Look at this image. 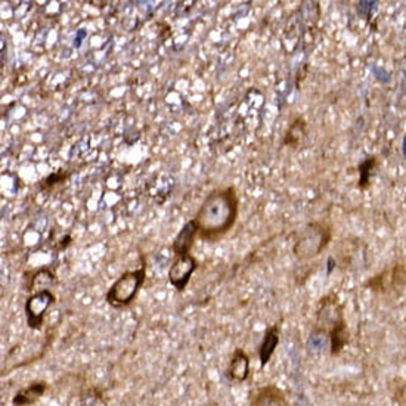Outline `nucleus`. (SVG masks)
I'll use <instances>...</instances> for the list:
<instances>
[{"label": "nucleus", "instance_id": "nucleus-4", "mask_svg": "<svg viewBox=\"0 0 406 406\" xmlns=\"http://www.w3.org/2000/svg\"><path fill=\"white\" fill-rule=\"evenodd\" d=\"M343 324H346V319H344L343 306L338 297L336 294L325 295V297H322L321 302H319L315 327L329 332Z\"/></svg>", "mask_w": 406, "mask_h": 406}, {"label": "nucleus", "instance_id": "nucleus-14", "mask_svg": "<svg viewBox=\"0 0 406 406\" xmlns=\"http://www.w3.org/2000/svg\"><path fill=\"white\" fill-rule=\"evenodd\" d=\"M304 136H306V123L302 117H297L291 123V126L288 127L282 143L288 145L291 148H297Z\"/></svg>", "mask_w": 406, "mask_h": 406}, {"label": "nucleus", "instance_id": "nucleus-15", "mask_svg": "<svg viewBox=\"0 0 406 406\" xmlns=\"http://www.w3.org/2000/svg\"><path fill=\"white\" fill-rule=\"evenodd\" d=\"M329 340H331V354H338L344 346L349 343V329L348 324H343L332 331H329Z\"/></svg>", "mask_w": 406, "mask_h": 406}, {"label": "nucleus", "instance_id": "nucleus-5", "mask_svg": "<svg viewBox=\"0 0 406 406\" xmlns=\"http://www.w3.org/2000/svg\"><path fill=\"white\" fill-rule=\"evenodd\" d=\"M55 303V294L52 290H43L39 292H33L24 306L27 318V325L31 329H40L45 322V316L49 307Z\"/></svg>", "mask_w": 406, "mask_h": 406}, {"label": "nucleus", "instance_id": "nucleus-7", "mask_svg": "<svg viewBox=\"0 0 406 406\" xmlns=\"http://www.w3.org/2000/svg\"><path fill=\"white\" fill-rule=\"evenodd\" d=\"M198 225H196L195 219L188 220L187 224L182 226V229L178 232V235L171 244V250H173L175 256H185L191 254V250L195 244V240L198 238Z\"/></svg>", "mask_w": 406, "mask_h": 406}, {"label": "nucleus", "instance_id": "nucleus-12", "mask_svg": "<svg viewBox=\"0 0 406 406\" xmlns=\"http://www.w3.org/2000/svg\"><path fill=\"white\" fill-rule=\"evenodd\" d=\"M329 349H331L329 332L318 327H313L309 338H307L306 341L307 353H309L311 356H321Z\"/></svg>", "mask_w": 406, "mask_h": 406}, {"label": "nucleus", "instance_id": "nucleus-16", "mask_svg": "<svg viewBox=\"0 0 406 406\" xmlns=\"http://www.w3.org/2000/svg\"><path fill=\"white\" fill-rule=\"evenodd\" d=\"M68 176H70V173H64V171H56V173L49 175L40 182V189H43V191L54 189L56 185L64 183L68 179Z\"/></svg>", "mask_w": 406, "mask_h": 406}, {"label": "nucleus", "instance_id": "nucleus-1", "mask_svg": "<svg viewBox=\"0 0 406 406\" xmlns=\"http://www.w3.org/2000/svg\"><path fill=\"white\" fill-rule=\"evenodd\" d=\"M240 216V196L233 187L213 189L208 194L195 221L198 225V238L204 242H216L235 226Z\"/></svg>", "mask_w": 406, "mask_h": 406}, {"label": "nucleus", "instance_id": "nucleus-10", "mask_svg": "<svg viewBox=\"0 0 406 406\" xmlns=\"http://www.w3.org/2000/svg\"><path fill=\"white\" fill-rule=\"evenodd\" d=\"M47 390L46 381L39 380V381H33V383L27 387L21 389L17 395L12 399V403L14 406H30L39 400Z\"/></svg>", "mask_w": 406, "mask_h": 406}, {"label": "nucleus", "instance_id": "nucleus-11", "mask_svg": "<svg viewBox=\"0 0 406 406\" xmlns=\"http://www.w3.org/2000/svg\"><path fill=\"white\" fill-rule=\"evenodd\" d=\"M279 344V327L274 325L269 327L265 331V336L260 344V349H258V358H260V365L265 366L269 364V361L272 359V356Z\"/></svg>", "mask_w": 406, "mask_h": 406}, {"label": "nucleus", "instance_id": "nucleus-3", "mask_svg": "<svg viewBox=\"0 0 406 406\" xmlns=\"http://www.w3.org/2000/svg\"><path fill=\"white\" fill-rule=\"evenodd\" d=\"M331 238V226L324 221H311L299 232L292 245V253L299 260H311L327 249Z\"/></svg>", "mask_w": 406, "mask_h": 406}, {"label": "nucleus", "instance_id": "nucleus-6", "mask_svg": "<svg viewBox=\"0 0 406 406\" xmlns=\"http://www.w3.org/2000/svg\"><path fill=\"white\" fill-rule=\"evenodd\" d=\"M196 269H198V260L192 254L178 256L169 269L170 284L179 292L185 291Z\"/></svg>", "mask_w": 406, "mask_h": 406}, {"label": "nucleus", "instance_id": "nucleus-2", "mask_svg": "<svg viewBox=\"0 0 406 406\" xmlns=\"http://www.w3.org/2000/svg\"><path fill=\"white\" fill-rule=\"evenodd\" d=\"M142 258V266L134 270H127V272L121 274L113 286H111L105 294L107 303L114 307V309H125L129 307L134 299L138 297L141 288L143 287L146 281V263Z\"/></svg>", "mask_w": 406, "mask_h": 406}, {"label": "nucleus", "instance_id": "nucleus-17", "mask_svg": "<svg viewBox=\"0 0 406 406\" xmlns=\"http://www.w3.org/2000/svg\"><path fill=\"white\" fill-rule=\"evenodd\" d=\"M70 242H71V237H70V235L64 237L63 240H61V242H59V250H63V249H67V247H68V245H70Z\"/></svg>", "mask_w": 406, "mask_h": 406}, {"label": "nucleus", "instance_id": "nucleus-8", "mask_svg": "<svg viewBox=\"0 0 406 406\" xmlns=\"http://www.w3.org/2000/svg\"><path fill=\"white\" fill-rule=\"evenodd\" d=\"M250 377V356L242 349H237L232 353L228 366V378L233 383H244Z\"/></svg>", "mask_w": 406, "mask_h": 406}, {"label": "nucleus", "instance_id": "nucleus-13", "mask_svg": "<svg viewBox=\"0 0 406 406\" xmlns=\"http://www.w3.org/2000/svg\"><path fill=\"white\" fill-rule=\"evenodd\" d=\"M56 282V275L51 267H40L31 274L27 286L29 292H39L43 290H51Z\"/></svg>", "mask_w": 406, "mask_h": 406}, {"label": "nucleus", "instance_id": "nucleus-9", "mask_svg": "<svg viewBox=\"0 0 406 406\" xmlns=\"http://www.w3.org/2000/svg\"><path fill=\"white\" fill-rule=\"evenodd\" d=\"M251 406H288V399L279 387L265 386L254 393Z\"/></svg>", "mask_w": 406, "mask_h": 406}]
</instances>
